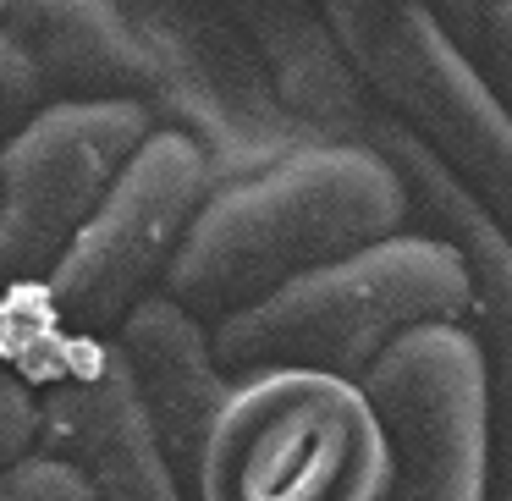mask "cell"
Listing matches in <instances>:
<instances>
[{"mask_svg":"<svg viewBox=\"0 0 512 501\" xmlns=\"http://www.w3.org/2000/svg\"><path fill=\"white\" fill-rule=\"evenodd\" d=\"M397 232L402 193L375 149L303 144L254 177L210 188L160 276V298L210 331L309 270Z\"/></svg>","mask_w":512,"mask_h":501,"instance_id":"cell-1","label":"cell"},{"mask_svg":"<svg viewBox=\"0 0 512 501\" xmlns=\"http://www.w3.org/2000/svg\"><path fill=\"white\" fill-rule=\"evenodd\" d=\"M210 188L204 160L155 127L45 276L0 303V358L34 380L56 358L111 342L116 325L160 292Z\"/></svg>","mask_w":512,"mask_h":501,"instance_id":"cell-2","label":"cell"},{"mask_svg":"<svg viewBox=\"0 0 512 501\" xmlns=\"http://www.w3.org/2000/svg\"><path fill=\"white\" fill-rule=\"evenodd\" d=\"M468 314L474 287L463 259L441 243L397 232L210 325V353L232 386L276 369L358 386L402 336L424 325H468Z\"/></svg>","mask_w":512,"mask_h":501,"instance_id":"cell-3","label":"cell"},{"mask_svg":"<svg viewBox=\"0 0 512 501\" xmlns=\"http://www.w3.org/2000/svg\"><path fill=\"white\" fill-rule=\"evenodd\" d=\"M193 501H386V446L364 391L303 369L237 380Z\"/></svg>","mask_w":512,"mask_h":501,"instance_id":"cell-4","label":"cell"},{"mask_svg":"<svg viewBox=\"0 0 512 501\" xmlns=\"http://www.w3.org/2000/svg\"><path fill=\"white\" fill-rule=\"evenodd\" d=\"M325 28L336 34L353 78L369 105L402 133H413L441 166L468 182L496 221L512 210V122L507 105L463 67L430 6H325Z\"/></svg>","mask_w":512,"mask_h":501,"instance_id":"cell-5","label":"cell"},{"mask_svg":"<svg viewBox=\"0 0 512 501\" xmlns=\"http://www.w3.org/2000/svg\"><path fill=\"white\" fill-rule=\"evenodd\" d=\"M127 34L144 56V111L160 133H177L204 160L210 182H237L303 149L281 116L254 45L226 6H122Z\"/></svg>","mask_w":512,"mask_h":501,"instance_id":"cell-6","label":"cell"},{"mask_svg":"<svg viewBox=\"0 0 512 501\" xmlns=\"http://www.w3.org/2000/svg\"><path fill=\"white\" fill-rule=\"evenodd\" d=\"M386 501H490V358L474 325H424L364 380Z\"/></svg>","mask_w":512,"mask_h":501,"instance_id":"cell-7","label":"cell"},{"mask_svg":"<svg viewBox=\"0 0 512 501\" xmlns=\"http://www.w3.org/2000/svg\"><path fill=\"white\" fill-rule=\"evenodd\" d=\"M149 133L144 105H45L0 144V303L45 276Z\"/></svg>","mask_w":512,"mask_h":501,"instance_id":"cell-8","label":"cell"},{"mask_svg":"<svg viewBox=\"0 0 512 501\" xmlns=\"http://www.w3.org/2000/svg\"><path fill=\"white\" fill-rule=\"evenodd\" d=\"M28 386L39 413L34 452L67 463L94 501H188L111 342L56 358Z\"/></svg>","mask_w":512,"mask_h":501,"instance_id":"cell-9","label":"cell"},{"mask_svg":"<svg viewBox=\"0 0 512 501\" xmlns=\"http://www.w3.org/2000/svg\"><path fill=\"white\" fill-rule=\"evenodd\" d=\"M111 347L122 358L127 380H133V397L144 408L149 430H155L160 457L193 501L204 441H210L226 397H232V380L221 375V364L210 353V331L155 292L116 325Z\"/></svg>","mask_w":512,"mask_h":501,"instance_id":"cell-10","label":"cell"},{"mask_svg":"<svg viewBox=\"0 0 512 501\" xmlns=\"http://www.w3.org/2000/svg\"><path fill=\"white\" fill-rule=\"evenodd\" d=\"M364 149H375L380 166L391 171L402 193V232L424 237V243H441L463 259L468 287H474V314L485 320V331H496V380L507 386V314H512V248L501 221L485 204L468 193V182L452 166L430 155L413 133H402L397 122L375 111L364 133ZM496 386V397H501ZM496 408V402H490Z\"/></svg>","mask_w":512,"mask_h":501,"instance_id":"cell-11","label":"cell"},{"mask_svg":"<svg viewBox=\"0 0 512 501\" xmlns=\"http://www.w3.org/2000/svg\"><path fill=\"white\" fill-rule=\"evenodd\" d=\"M0 34L45 89V105H144L149 78L111 0H0Z\"/></svg>","mask_w":512,"mask_h":501,"instance_id":"cell-12","label":"cell"},{"mask_svg":"<svg viewBox=\"0 0 512 501\" xmlns=\"http://www.w3.org/2000/svg\"><path fill=\"white\" fill-rule=\"evenodd\" d=\"M303 144H364L375 105L314 6H226Z\"/></svg>","mask_w":512,"mask_h":501,"instance_id":"cell-13","label":"cell"},{"mask_svg":"<svg viewBox=\"0 0 512 501\" xmlns=\"http://www.w3.org/2000/svg\"><path fill=\"white\" fill-rule=\"evenodd\" d=\"M435 28L446 34V45L463 56V67L485 83L490 94H507V28H512V12L507 6H452V12H435Z\"/></svg>","mask_w":512,"mask_h":501,"instance_id":"cell-14","label":"cell"},{"mask_svg":"<svg viewBox=\"0 0 512 501\" xmlns=\"http://www.w3.org/2000/svg\"><path fill=\"white\" fill-rule=\"evenodd\" d=\"M0 501H94V490L67 463H56L45 452H28L0 474Z\"/></svg>","mask_w":512,"mask_h":501,"instance_id":"cell-15","label":"cell"},{"mask_svg":"<svg viewBox=\"0 0 512 501\" xmlns=\"http://www.w3.org/2000/svg\"><path fill=\"white\" fill-rule=\"evenodd\" d=\"M39 111H45V89L28 72V61L17 56V45L0 34V144H12Z\"/></svg>","mask_w":512,"mask_h":501,"instance_id":"cell-16","label":"cell"},{"mask_svg":"<svg viewBox=\"0 0 512 501\" xmlns=\"http://www.w3.org/2000/svg\"><path fill=\"white\" fill-rule=\"evenodd\" d=\"M34 430H39L34 386H28L6 358H0V474H6L17 457L34 452Z\"/></svg>","mask_w":512,"mask_h":501,"instance_id":"cell-17","label":"cell"}]
</instances>
